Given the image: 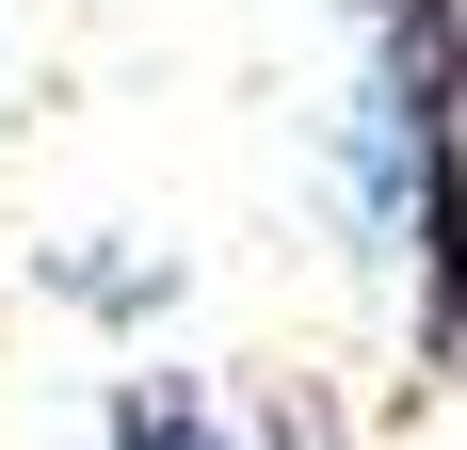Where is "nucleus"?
Returning <instances> with one entry per match:
<instances>
[{
  "instance_id": "nucleus-2",
  "label": "nucleus",
  "mask_w": 467,
  "mask_h": 450,
  "mask_svg": "<svg viewBox=\"0 0 467 450\" xmlns=\"http://www.w3.org/2000/svg\"><path fill=\"white\" fill-rule=\"evenodd\" d=\"M113 450H242V435L193 403V386H130V403H113Z\"/></svg>"
},
{
  "instance_id": "nucleus-1",
  "label": "nucleus",
  "mask_w": 467,
  "mask_h": 450,
  "mask_svg": "<svg viewBox=\"0 0 467 450\" xmlns=\"http://www.w3.org/2000/svg\"><path fill=\"white\" fill-rule=\"evenodd\" d=\"M355 97H338V178L355 225L420 258V370L467 354V0H355Z\"/></svg>"
}]
</instances>
